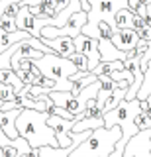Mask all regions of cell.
Wrapping results in <instances>:
<instances>
[{"mask_svg":"<svg viewBox=\"0 0 151 157\" xmlns=\"http://www.w3.org/2000/svg\"><path fill=\"white\" fill-rule=\"evenodd\" d=\"M102 116H104V126L106 128H112V126L122 128V137L118 140V144H116L110 157H124L126 144H128L139 130L151 128V116L141 110V102L138 98L122 100L116 108L104 112Z\"/></svg>","mask_w":151,"mask_h":157,"instance_id":"6da1fadb","label":"cell"},{"mask_svg":"<svg viewBox=\"0 0 151 157\" xmlns=\"http://www.w3.org/2000/svg\"><path fill=\"white\" fill-rule=\"evenodd\" d=\"M49 110H33V108H22V112L16 118V130L32 147H59V141L55 137V132L47 124Z\"/></svg>","mask_w":151,"mask_h":157,"instance_id":"7a4b0ae2","label":"cell"},{"mask_svg":"<svg viewBox=\"0 0 151 157\" xmlns=\"http://www.w3.org/2000/svg\"><path fill=\"white\" fill-rule=\"evenodd\" d=\"M120 137H122L120 126H112V128L100 126L96 130H92V134L82 144L77 145L69 153V157H110Z\"/></svg>","mask_w":151,"mask_h":157,"instance_id":"3957f363","label":"cell"},{"mask_svg":"<svg viewBox=\"0 0 151 157\" xmlns=\"http://www.w3.org/2000/svg\"><path fill=\"white\" fill-rule=\"evenodd\" d=\"M89 4H90V10L86 12V24L82 26L81 32L90 37H94L98 22H108L112 28L118 29V26L114 22L116 12L122 8H130L128 0H89Z\"/></svg>","mask_w":151,"mask_h":157,"instance_id":"277c9868","label":"cell"},{"mask_svg":"<svg viewBox=\"0 0 151 157\" xmlns=\"http://www.w3.org/2000/svg\"><path fill=\"white\" fill-rule=\"evenodd\" d=\"M41 75H47L51 78H69L73 73L79 71V67L71 61L69 57H61L57 53H43L40 59L33 61Z\"/></svg>","mask_w":151,"mask_h":157,"instance_id":"5b68a950","label":"cell"},{"mask_svg":"<svg viewBox=\"0 0 151 157\" xmlns=\"http://www.w3.org/2000/svg\"><path fill=\"white\" fill-rule=\"evenodd\" d=\"M73 41H75V51L86 57V61H89V71L92 73V69L100 63L98 39H96V37H90V36H85V33L81 32L79 36L73 37Z\"/></svg>","mask_w":151,"mask_h":157,"instance_id":"8992f818","label":"cell"},{"mask_svg":"<svg viewBox=\"0 0 151 157\" xmlns=\"http://www.w3.org/2000/svg\"><path fill=\"white\" fill-rule=\"evenodd\" d=\"M124 157H151V128L139 130L126 144Z\"/></svg>","mask_w":151,"mask_h":157,"instance_id":"52a82bcc","label":"cell"},{"mask_svg":"<svg viewBox=\"0 0 151 157\" xmlns=\"http://www.w3.org/2000/svg\"><path fill=\"white\" fill-rule=\"evenodd\" d=\"M138 41H139V37H138V32H135L134 28H122L112 36V43L118 49H122V51L134 49L138 45Z\"/></svg>","mask_w":151,"mask_h":157,"instance_id":"ba28073f","label":"cell"},{"mask_svg":"<svg viewBox=\"0 0 151 157\" xmlns=\"http://www.w3.org/2000/svg\"><path fill=\"white\" fill-rule=\"evenodd\" d=\"M43 43L47 47H51L61 57H71L75 53V41L69 36H57V37H51V39H43Z\"/></svg>","mask_w":151,"mask_h":157,"instance_id":"9c48e42d","label":"cell"},{"mask_svg":"<svg viewBox=\"0 0 151 157\" xmlns=\"http://www.w3.org/2000/svg\"><path fill=\"white\" fill-rule=\"evenodd\" d=\"M98 51H100V61H124L126 51H122L112 43V39H98Z\"/></svg>","mask_w":151,"mask_h":157,"instance_id":"30bf717a","label":"cell"},{"mask_svg":"<svg viewBox=\"0 0 151 157\" xmlns=\"http://www.w3.org/2000/svg\"><path fill=\"white\" fill-rule=\"evenodd\" d=\"M26 37H30V33H28L26 29L4 32V29L0 28V51H4V49H8L10 45H14V43H18L20 39H26Z\"/></svg>","mask_w":151,"mask_h":157,"instance_id":"8fae6325","label":"cell"},{"mask_svg":"<svg viewBox=\"0 0 151 157\" xmlns=\"http://www.w3.org/2000/svg\"><path fill=\"white\" fill-rule=\"evenodd\" d=\"M77 145L69 147H51V145H43L37 147V157H69V153L75 149Z\"/></svg>","mask_w":151,"mask_h":157,"instance_id":"7c38bea8","label":"cell"},{"mask_svg":"<svg viewBox=\"0 0 151 157\" xmlns=\"http://www.w3.org/2000/svg\"><path fill=\"white\" fill-rule=\"evenodd\" d=\"M126 90H128V88H124V86H118V88H114V90H112V94H110L108 98H106L104 106H102V114H104V112H108V110H112V108H116V106H118L120 102L126 98Z\"/></svg>","mask_w":151,"mask_h":157,"instance_id":"4fadbf2b","label":"cell"},{"mask_svg":"<svg viewBox=\"0 0 151 157\" xmlns=\"http://www.w3.org/2000/svg\"><path fill=\"white\" fill-rule=\"evenodd\" d=\"M0 81L6 82V85H12L14 88H16V92H20L22 88H24L22 78L16 75V71H14V69H0Z\"/></svg>","mask_w":151,"mask_h":157,"instance_id":"5bb4252c","label":"cell"},{"mask_svg":"<svg viewBox=\"0 0 151 157\" xmlns=\"http://www.w3.org/2000/svg\"><path fill=\"white\" fill-rule=\"evenodd\" d=\"M134 12H131L130 8H122L116 12V16H114V22H116V26H118V29L122 28H131L134 26Z\"/></svg>","mask_w":151,"mask_h":157,"instance_id":"9a60e30c","label":"cell"},{"mask_svg":"<svg viewBox=\"0 0 151 157\" xmlns=\"http://www.w3.org/2000/svg\"><path fill=\"white\" fill-rule=\"evenodd\" d=\"M116 69H124V61H100L98 65H96L94 69H92V73H94L96 77H100V75H106V73H112V71H116Z\"/></svg>","mask_w":151,"mask_h":157,"instance_id":"2e32d148","label":"cell"},{"mask_svg":"<svg viewBox=\"0 0 151 157\" xmlns=\"http://www.w3.org/2000/svg\"><path fill=\"white\" fill-rule=\"evenodd\" d=\"M147 94H151V67L145 69V73H143V82H141V86H139V90H138V94H135V98H138V100H143Z\"/></svg>","mask_w":151,"mask_h":157,"instance_id":"e0dca14e","label":"cell"},{"mask_svg":"<svg viewBox=\"0 0 151 157\" xmlns=\"http://www.w3.org/2000/svg\"><path fill=\"white\" fill-rule=\"evenodd\" d=\"M69 59H71L73 63H75L77 67H79V71H89V61H86V57H85V55H81V53H77V51H75ZM89 73H90V71H89Z\"/></svg>","mask_w":151,"mask_h":157,"instance_id":"ac0fdd59","label":"cell"},{"mask_svg":"<svg viewBox=\"0 0 151 157\" xmlns=\"http://www.w3.org/2000/svg\"><path fill=\"white\" fill-rule=\"evenodd\" d=\"M0 28L4 32H16L18 26H16V18H8V16H2L0 18Z\"/></svg>","mask_w":151,"mask_h":157,"instance_id":"d6986e66","label":"cell"},{"mask_svg":"<svg viewBox=\"0 0 151 157\" xmlns=\"http://www.w3.org/2000/svg\"><path fill=\"white\" fill-rule=\"evenodd\" d=\"M135 32H138V37H139V39H143V41H151V26H147V24H145L143 28L135 29Z\"/></svg>","mask_w":151,"mask_h":157,"instance_id":"ffe728a7","label":"cell"},{"mask_svg":"<svg viewBox=\"0 0 151 157\" xmlns=\"http://www.w3.org/2000/svg\"><path fill=\"white\" fill-rule=\"evenodd\" d=\"M49 112H51V114H57V116H63V118H67V120H71V118H75V116L71 114V112H67L65 108H61V106H53Z\"/></svg>","mask_w":151,"mask_h":157,"instance_id":"44dd1931","label":"cell"},{"mask_svg":"<svg viewBox=\"0 0 151 157\" xmlns=\"http://www.w3.org/2000/svg\"><path fill=\"white\" fill-rule=\"evenodd\" d=\"M149 67H151V61H149Z\"/></svg>","mask_w":151,"mask_h":157,"instance_id":"7402d4cb","label":"cell"}]
</instances>
